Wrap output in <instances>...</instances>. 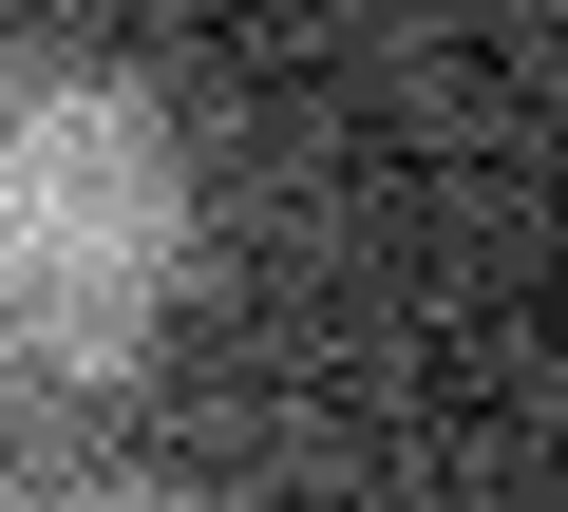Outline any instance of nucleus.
Returning a JSON list of instances; mask_svg holds the SVG:
<instances>
[{
	"instance_id": "obj_2",
	"label": "nucleus",
	"mask_w": 568,
	"mask_h": 512,
	"mask_svg": "<svg viewBox=\"0 0 568 512\" xmlns=\"http://www.w3.org/2000/svg\"><path fill=\"white\" fill-rule=\"evenodd\" d=\"M58 512H190V493H133V474H95V493H58Z\"/></svg>"
},
{
	"instance_id": "obj_1",
	"label": "nucleus",
	"mask_w": 568,
	"mask_h": 512,
	"mask_svg": "<svg viewBox=\"0 0 568 512\" xmlns=\"http://www.w3.org/2000/svg\"><path fill=\"white\" fill-rule=\"evenodd\" d=\"M190 285V133L114 58H0V342L95 380Z\"/></svg>"
}]
</instances>
